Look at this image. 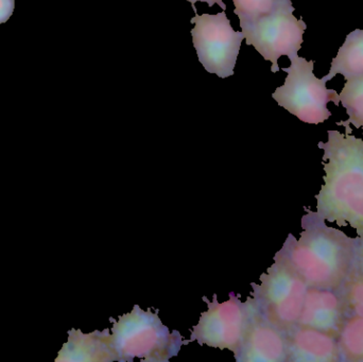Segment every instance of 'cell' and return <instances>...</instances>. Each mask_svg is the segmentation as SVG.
<instances>
[{"label": "cell", "instance_id": "cell-1", "mask_svg": "<svg viewBox=\"0 0 363 362\" xmlns=\"http://www.w3.org/2000/svg\"><path fill=\"white\" fill-rule=\"evenodd\" d=\"M345 134L328 132V140L320 142L323 150L324 184L317 200V213L325 221L339 227H351L363 238V140L352 135L349 125Z\"/></svg>", "mask_w": 363, "mask_h": 362}, {"label": "cell", "instance_id": "cell-2", "mask_svg": "<svg viewBox=\"0 0 363 362\" xmlns=\"http://www.w3.org/2000/svg\"><path fill=\"white\" fill-rule=\"evenodd\" d=\"M302 227L300 239L290 234L281 252L308 287L340 288L353 269L355 238L328 227L317 212L311 210L303 217Z\"/></svg>", "mask_w": 363, "mask_h": 362}, {"label": "cell", "instance_id": "cell-3", "mask_svg": "<svg viewBox=\"0 0 363 362\" xmlns=\"http://www.w3.org/2000/svg\"><path fill=\"white\" fill-rule=\"evenodd\" d=\"M112 346L119 361L138 358L145 362L168 361L176 357L183 346L179 332H170L150 310L134 306L129 314L115 321L112 327Z\"/></svg>", "mask_w": 363, "mask_h": 362}, {"label": "cell", "instance_id": "cell-4", "mask_svg": "<svg viewBox=\"0 0 363 362\" xmlns=\"http://www.w3.org/2000/svg\"><path fill=\"white\" fill-rule=\"evenodd\" d=\"M252 286V302L269 322L284 333L298 324L308 285L281 251L275 255L274 264L260 276V284Z\"/></svg>", "mask_w": 363, "mask_h": 362}, {"label": "cell", "instance_id": "cell-5", "mask_svg": "<svg viewBox=\"0 0 363 362\" xmlns=\"http://www.w3.org/2000/svg\"><path fill=\"white\" fill-rule=\"evenodd\" d=\"M290 61V67L283 68L288 74L285 83L273 93V99L303 123H324L332 116L328 104L334 102L339 106L338 93L326 89L325 81L315 76V61H307L298 55Z\"/></svg>", "mask_w": 363, "mask_h": 362}, {"label": "cell", "instance_id": "cell-6", "mask_svg": "<svg viewBox=\"0 0 363 362\" xmlns=\"http://www.w3.org/2000/svg\"><path fill=\"white\" fill-rule=\"evenodd\" d=\"M291 0H279L269 14L241 25L247 45L272 63V72H279L277 61L283 55L289 59L298 55L307 25L294 15Z\"/></svg>", "mask_w": 363, "mask_h": 362}, {"label": "cell", "instance_id": "cell-7", "mask_svg": "<svg viewBox=\"0 0 363 362\" xmlns=\"http://www.w3.org/2000/svg\"><path fill=\"white\" fill-rule=\"evenodd\" d=\"M190 23L194 25L191 30L192 43L203 67L221 79L234 76L245 34L233 30L225 11L200 16L196 13Z\"/></svg>", "mask_w": 363, "mask_h": 362}, {"label": "cell", "instance_id": "cell-8", "mask_svg": "<svg viewBox=\"0 0 363 362\" xmlns=\"http://www.w3.org/2000/svg\"><path fill=\"white\" fill-rule=\"evenodd\" d=\"M207 303L208 310L201 315L198 324L192 329L190 341L236 352L247 327L249 302L247 300L243 303L235 293H230L228 301L219 303L215 295L213 301Z\"/></svg>", "mask_w": 363, "mask_h": 362}, {"label": "cell", "instance_id": "cell-9", "mask_svg": "<svg viewBox=\"0 0 363 362\" xmlns=\"http://www.w3.org/2000/svg\"><path fill=\"white\" fill-rule=\"evenodd\" d=\"M249 316L242 341L234 353L238 362L288 361L285 333L269 322L254 306L251 298Z\"/></svg>", "mask_w": 363, "mask_h": 362}, {"label": "cell", "instance_id": "cell-10", "mask_svg": "<svg viewBox=\"0 0 363 362\" xmlns=\"http://www.w3.org/2000/svg\"><path fill=\"white\" fill-rule=\"evenodd\" d=\"M347 316V301L340 288L332 290L308 287L298 325L311 327L337 338Z\"/></svg>", "mask_w": 363, "mask_h": 362}, {"label": "cell", "instance_id": "cell-11", "mask_svg": "<svg viewBox=\"0 0 363 362\" xmlns=\"http://www.w3.org/2000/svg\"><path fill=\"white\" fill-rule=\"evenodd\" d=\"M289 362L342 361L338 340L311 327L296 324L285 333Z\"/></svg>", "mask_w": 363, "mask_h": 362}, {"label": "cell", "instance_id": "cell-12", "mask_svg": "<svg viewBox=\"0 0 363 362\" xmlns=\"http://www.w3.org/2000/svg\"><path fill=\"white\" fill-rule=\"evenodd\" d=\"M119 361L112 346L110 331L83 334L80 329L68 332L67 344H64L55 362Z\"/></svg>", "mask_w": 363, "mask_h": 362}, {"label": "cell", "instance_id": "cell-13", "mask_svg": "<svg viewBox=\"0 0 363 362\" xmlns=\"http://www.w3.org/2000/svg\"><path fill=\"white\" fill-rule=\"evenodd\" d=\"M338 74H342L345 81L363 74V30L356 29L347 36L323 80L328 82Z\"/></svg>", "mask_w": 363, "mask_h": 362}, {"label": "cell", "instance_id": "cell-14", "mask_svg": "<svg viewBox=\"0 0 363 362\" xmlns=\"http://www.w3.org/2000/svg\"><path fill=\"white\" fill-rule=\"evenodd\" d=\"M337 340L342 361L363 362V317L349 314Z\"/></svg>", "mask_w": 363, "mask_h": 362}, {"label": "cell", "instance_id": "cell-15", "mask_svg": "<svg viewBox=\"0 0 363 362\" xmlns=\"http://www.w3.org/2000/svg\"><path fill=\"white\" fill-rule=\"evenodd\" d=\"M339 100L347 110L349 120L341 121L337 125H353L356 129L363 130V74L347 79Z\"/></svg>", "mask_w": 363, "mask_h": 362}, {"label": "cell", "instance_id": "cell-16", "mask_svg": "<svg viewBox=\"0 0 363 362\" xmlns=\"http://www.w3.org/2000/svg\"><path fill=\"white\" fill-rule=\"evenodd\" d=\"M234 13L239 17L240 26L252 23L269 14L279 0H233Z\"/></svg>", "mask_w": 363, "mask_h": 362}, {"label": "cell", "instance_id": "cell-17", "mask_svg": "<svg viewBox=\"0 0 363 362\" xmlns=\"http://www.w3.org/2000/svg\"><path fill=\"white\" fill-rule=\"evenodd\" d=\"M340 290L347 301L349 314L363 317V278L354 269V266Z\"/></svg>", "mask_w": 363, "mask_h": 362}, {"label": "cell", "instance_id": "cell-18", "mask_svg": "<svg viewBox=\"0 0 363 362\" xmlns=\"http://www.w3.org/2000/svg\"><path fill=\"white\" fill-rule=\"evenodd\" d=\"M354 269L363 278V238H355V259Z\"/></svg>", "mask_w": 363, "mask_h": 362}, {"label": "cell", "instance_id": "cell-19", "mask_svg": "<svg viewBox=\"0 0 363 362\" xmlns=\"http://www.w3.org/2000/svg\"><path fill=\"white\" fill-rule=\"evenodd\" d=\"M14 9L15 0H0V25L11 18Z\"/></svg>", "mask_w": 363, "mask_h": 362}, {"label": "cell", "instance_id": "cell-20", "mask_svg": "<svg viewBox=\"0 0 363 362\" xmlns=\"http://www.w3.org/2000/svg\"><path fill=\"white\" fill-rule=\"evenodd\" d=\"M186 1H189L190 4H191L192 9H194V13H196V6H194V4L196 2L200 1V2H206L207 4H208V6H213V4H217L218 6H220V8L223 9L224 11L226 10V6L225 4H224L222 0H186Z\"/></svg>", "mask_w": 363, "mask_h": 362}]
</instances>
